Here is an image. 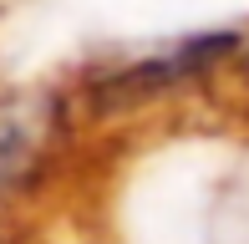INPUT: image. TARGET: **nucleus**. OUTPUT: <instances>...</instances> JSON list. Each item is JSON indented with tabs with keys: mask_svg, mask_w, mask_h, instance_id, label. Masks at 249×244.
<instances>
[{
	"mask_svg": "<svg viewBox=\"0 0 249 244\" xmlns=\"http://www.w3.org/2000/svg\"><path fill=\"white\" fill-rule=\"evenodd\" d=\"M229 41H234V36H194V41H183V46L163 51V56H148V61L127 66V71H122V76H112L107 87H112V97L163 92V87H173V82H183V76L203 71L213 56H224V51H229Z\"/></svg>",
	"mask_w": 249,
	"mask_h": 244,
	"instance_id": "obj_1",
	"label": "nucleus"
},
{
	"mask_svg": "<svg viewBox=\"0 0 249 244\" xmlns=\"http://www.w3.org/2000/svg\"><path fill=\"white\" fill-rule=\"evenodd\" d=\"M244 66H249V46H244Z\"/></svg>",
	"mask_w": 249,
	"mask_h": 244,
	"instance_id": "obj_3",
	"label": "nucleus"
},
{
	"mask_svg": "<svg viewBox=\"0 0 249 244\" xmlns=\"http://www.w3.org/2000/svg\"><path fill=\"white\" fill-rule=\"evenodd\" d=\"M41 148H46V107L16 97L0 102V188H20L36 173Z\"/></svg>",
	"mask_w": 249,
	"mask_h": 244,
	"instance_id": "obj_2",
	"label": "nucleus"
}]
</instances>
